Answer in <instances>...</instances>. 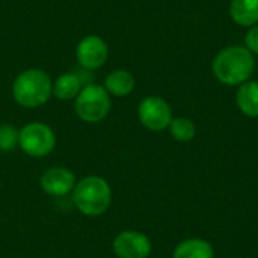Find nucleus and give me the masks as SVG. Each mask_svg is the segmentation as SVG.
<instances>
[{
    "instance_id": "13",
    "label": "nucleus",
    "mask_w": 258,
    "mask_h": 258,
    "mask_svg": "<svg viewBox=\"0 0 258 258\" xmlns=\"http://www.w3.org/2000/svg\"><path fill=\"white\" fill-rule=\"evenodd\" d=\"M174 258H215V252L207 240L187 239L175 246Z\"/></svg>"
},
{
    "instance_id": "16",
    "label": "nucleus",
    "mask_w": 258,
    "mask_h": 258,
    "mask_svg": "<svg viewBox=\"0 0 258 258\" xmlns=\"http://www.w3.org/2000/svg\"><path fill=\"white\" fill-rule=\"evenodd\" d=\"M18 147V130L12 125H0V151L8 153Z\"/></svg>"
},
{
    "instance_id": "12",
    "label": "nucleus",
    "mask_w": 258,
    "mask_h": 258,
    "mask_svg": "<svg viewBox=\"0 0 258 258\" xmlns=\"http://www.w3.org/2000/svg\"><path fill=\"white\" fill-rule=\"evenodd\" d=\"M236 103L240 112L249 118H258V82H245L240 85Z\"/></svg>"
},
{
    "instance_id": "9",
    "label": "nucleus",
    "mask_w": 258,
    "mask_h": 258,
    "mask_svg": "<svg viewBox=\"0 0 258 258\" xmlns=\"http://www.w3.org/2000/svg\"><path fill=\"white\" fill-rule=\"evenodd\" d=\"M39 183H41L42 190L47 195L65 197V195H68L70 192L74 190L76 177L70 169L54 166V168H50V169L44 171V174L41 175Z\"/></svg>"
},
{
    "instance_id": "3",
    "label": "nucleus",
    "mask_w": 258,
    "mask_h": 258,
    "mask_svg": "<svg viewBox=\"0 0 258 258\" xmlns=\"http://www.w3.org/2000/svg\"><path fill=\"white\" fill-rule=\"evenodd\" d=\"M73 201L85 216H100L110 207L112 189L103 177L89 175L76 183Z\"/></svg>"
},
{
    "instance_id": "4",
    "label": "nucleus",
    "mask_w": 258,
    "mask_h": 258,
    "mask_svg": "<svg viewBox=\"0 0 258 258\" xmlns=\"http://www.w3.org/2000/svg\"><path fill=\"white\" fill-rule=\"evenodd\" d=\"M76 113L85 122H100L110 112L109 92L101 85L89 83L76 97Z\"/></svg>"
},
{
    "instance_id": "11",
    "label": "nucleus",
    "mask_w": 258,
    "mask_h": 258,
    "mask_svg": "<svg viewBox=\"0 0 258 258\" xmlns=\"http://www.w3.org/2000/svg\"><path fill=\"white\" fill-rule=\"evenodd\" d=\"M230 15L234 23L252 27L258 24V0H233L230 5Z\"/></svg>"
},
{
    "instance_id": "17",
    "label": "nucleus",
    "mask_w": 258,
    "mask_h": 258,
    "mask_svg": "<svg viewBox=\"0 0 258 258\" xmlns=\"http://www.w3.org/2000/svg\"><path fill=\"white\" fill-rule=\"evenodd\" d=\"M245 44H246V48L251 53H257L258 54V24L252 26L248 30L246 38H245Z\"/></svg>"
},
{
    "instance_id": "14",
    "label": "nucleus",
    "mask_w": 258,
    "mask_h": 258,
    "mask_svg": "<svg viewBox=\"0 0 258 258\" xmlns=\"http://www.w3.org/2000/svg\"><path fill=\"white\" fill-rule=\"evenodd\" d=\"M82 88V79L76 73H65L59 76L53 83V94L56 98L68 101L76 98Z\"/></svg>"
},
{
    "instance_id": "6",
    "label": "nucleus",
    "mask_w": 258,
    "mask_h": 258,
    "mask_svg": "<svg viewBox=\"0 0 258 258\" xmlns=\"http://www.w3.org/2000/svg\"><path fill=\"white\" fill-rule=\"evenodd\" d=\"M139 121L151 132H162L169 127L172 121L171 106L160 97H145L138 107Z\"/></svg>"
},
{
    "instance_id": "5",
    "label": "nucleus",
    "mask_w": 258,
    "mask_h": 258,
    "mask_svg": "<svg viewBox=\"0 0 258 258\" xmlns=\"http://www.w3.org/2000/svg\"><path fill=\"white\" fill-rule=\"evenodd\" d=\"M56 145L54 132L44 122H30L18 130V147L30 157H44Z\"/></svg>"
},
{
    "instance_id": "15",
    "label": "nucleus",
    "mask_w": 258,
    "mask_h": 258,
    "mask_svg": "<svg viewBox=\"0 0 258 258\" xmlns=\"http://www.w3.org/2000/svg\"><path fill=\"white\" fill-rule=\"evenodd\" d=\"M169 132L172 138L178 142H190L197 135V127L189 118H172L169 124Z\"/></svg>"
},
{
    "instance_id": "1",
    "label": "nucleus",
    "mask_w": 258,
    "mask_h": 258,
    "mask_svg": "<svg viewBox=\"0 0 258 258\" xmlns=\"http://www.w3.org/2000/svg\"><path fill=\"white\" fill-rule=\"evenodd\" d=\"M255 68L252 53L242 45H231L218 53L213 60V73L216 79L228 86L243 85L249 80Z\"/></svg>"
},
{
    "instance_id": "8",
    "label": "nucleus",
    "mask_w": 258,
    "mask_h": 258,
    "mask_svg": "<svg viewBox=\"0 0 258 258\" xmlns=\"http://www.w3.org/2000/svg\"><path fill=\"white\" fill-rule=\"evenodd\" d=\"M77 60L85 70H97L103 67L109 56V47L103 38L97 35H88L80 39L76 50Z\"/></svg>"
},
{
    "instance_id": "10",
    "label": "nucleus",
    "mask_w": 258,
    "mask_h": 258,
    "mask_svg": "<svg viewBox=\"0 0 258 258\" xmlns=\"http://www.w3.org/2000/svg\"><path fill=\"white\" fill-rule=\"evenodd\" d=\"M104 89L115 97H127L135 89V77L127 70H113L104 79Z\"/></svg>"
},
{
    "instance_id": "7",
    "label": "nucleus",
    "mask_w": 258,
    "mask_h": 258,
    "mask_svg": "<svg viewBox=\"0 0 258 258\" xmlns=\"http://www.w3.org/2000/svg\"><path fill=\"white\" fill-rule=\"evenodd\" d=\"M113 252L118 258H148L151 254V242L144 233L127 230L115 237Z\"/></svg>"
},
{
    "instance_id": "2",
    "label": "nucleus",
    "mask_w": 258,
    "mask_h": 258,
    "mask_svg": "<svg viewBox=\"0 0 258 258\" xmlns=\"http://www.w3.org/2000/svg\"><path fill=\"white\" fill-rule=\"evenodd\" d=\"M53 94V82L50 76L38 68H30L17 76L12 83L14 100L27 109L45 104Z\"/></svg>"
}]
</instances>
